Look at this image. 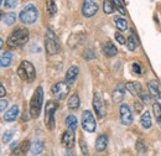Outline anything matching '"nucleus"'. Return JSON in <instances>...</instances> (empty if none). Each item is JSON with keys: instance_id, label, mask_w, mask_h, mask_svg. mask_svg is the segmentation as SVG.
<instances>
[{"instance_id": "2", "label": "nucleus", "mask_w": 161, "mask_h": 156, "mask_svg": "<svg viewBox=\"0 0 161 156\" xmlns=\"http://www.w3.org/2000/svg\"><path fill=\"white\" fill-rule=\"evenodd\" d=\"M42 103H43V88L37 87L31 98V102H30V114H31L32 119H37L40 117Z\"/></svg>"}, {"instance_id": "7", "label": "nucleus", "mask_w": 161, "mask_h": 156, "mask_svg": "<svg viewBox=\"0 0 161 156\" xmlns=\"http://www.w3.org/2000/svg\"><path fill=\"white\" fill-rule=\"evenodd\" d=\"M82 128L84 131L87 133H94L97 129V123H96V118L93 115V113L91 110H84L82 113V120H80Z\"/></svg>"}, {"instance_id": "44", "label": "nucleus", "mask_w": 161, "mask_h": 156, "mask_svg": "<svg viewBox=\"0 0 161 156\" xmlns=\"http://www.w3.org/2000/svg\"><path fill=\"white\" fill-rule=\"evenodd\" d=\"M18 146H19V144H18V141H14V142H13V144L10 145V149H11L13 151H15V149H16Z\"/></svg>"}, {"instance_id": "10", "label": "nucleus", "mask_w": 161, "mask_h": 156, "mask_svg": "<svg viewBox=\"0 0 161 156\" xmlns=\"http://www.w3.org/2000/svg\"><path fill=\"white\" fill-rule=\"evenodd\" d=\"M93 109L98 118H103L105 114V103L99 92H94L93 94Z\"/></svg>"}, {"instance_id": "36", "label": "nucleus", "mask_w": 161, "mask_h": 156, "mask_svg": "<svg viewBox=\"0 0 161 156\" xmlns=\"http://www.w3.org/2000/svg\"><path fill=\"white\" fill-rule=\"evenodd\" d=\"M3 5H4L6 9H15L16 5H18V0H4Z\"/></svg>"}, {"instance_id": "13", "label": "nucleus", "mask_w": 161, "mask_h": 156, "mask_svg": "<svg viewBox=\"0 0 161 156\" xmlns=\"http://www.w3.org/2000/svg\"><path fill=\"white\" fill-rule=\"evenodd\" d=\"M126 84L125 83H118L115 86V88L113 89V93H112V99L114 103H121L123 99L125 97V92H126Z\"/></svg>"}, {"instance_id": "30", "label": "nucleus", "mask_w": 161, "mask_h": 156, "mask_svg": "<svg viewBox=\"0 0 161 156\" xmlns=\"http://www.w3.org/2000/svg\"><path fill=\"white\" fill-rule=\"evenodd\" d=\"M15 21H16V14H14V13H10V14H6L5 16H3V24L8 25V26L14 25Z\"/></svg>"}, {"instance_id": "31", "label": "nucleus", "mask_w": 161, "mask_h": 156, "mask_svg": "<svg viewBox=\"0 0 161 156\" xmlns=\"http://www.w3.org/2000/svg\"><path fill=\"white\" fill-rule=\"evenodd\" d=\"M47 13L51 16H53L57 13V6H56L55 0H47Z\"/></svg>"}, {"instance_id": "22", "label": "nucleus", "mask_w": 161, "mask_h": 156, "mask_svg": "<svg viewBox=\"0 0 161 156\" xmlns=\"http://www.w3.org/2000/svg\"><path fill=\"white\" fill-rule=\"evenodd\" d=\"M140 124L144 129H150L153 126V121H151V115L149 112H142L140 117Z\"/></svg>"}, {"instance_id": "8", "label": "nucleus", "mask_w": 161, "mask_h": 156, "mask_svg": "<svg viewBox=\"0 0 161 156\" xmlns=\"http://www.w3.org/2000/svg\"><path fill=\"white\" fill-rule=\"evenodd\" d=\"M68 93H69V84L66 81L64 82H58V83H56L51 87V96L56 98L57 100L66 99Z\"/></svg>"}, {"instance_id": "38", "label": "nucleus", "mask_w": 161, "mask_h": 156, "mask_svg": "<svg viewBox=\"0 0 161 156\" xmlns=\"http://www.w3.org/2000/svg\"><path fill=\"white\" fill-rule=\"evenodd\" d=\"M80 150H82V154L83 155H89V153H88V148H87V144H86V141L83 140V139H80Z\"/></svg>"}, {"instance_id": "41", "label": "nucleus", "mask_w": 161, "mask_h": 156, "mask_svg": "<svg viewBox=\"0 0 161 156\" xmlns=\"http://www.w3.org/2000/svg\"><path fill=\"white\" fill-rule=\"evenodd\" d=\"M84 58L86 59H93V58H96V55L93 53V51H92V50H87V51L84 52Z\"/></svg>"}, {"instance_id": "40", "label": "nucleus", "mask_w": 161, "mask_h": 156, "mask_svg": "<svg viewBox=\"0 0 161 156\" xmlns=\"http://www.w3.org/2000/svg\"><path fill=\"white\" fill-rule=\"evenodd\" d=\"M142 105H144V103L142 102H135L134 103V109H135V113H142Z\"/></svg>"}, {"instance_id": "46", "label": "nucleus", "mask_w": 161, "mask_h": 156, "mask_svg": "<svg viewBox=\"0 0 161 156\" xmlns=\"http://www.w3.org/2000/svg\"><path fill=\"white\" fill-rule=\"evenodd\" d=\"M160 128H161V125H160Z\"/></svg>"}, {"instance_id": "26", "label": "nucleus", "mask_w": 161, "mask_h": 156, "mask_svg": "<svg viewBox=\"0 0 161 156\" xmlns=\"http://www.w3.org/2000/svg\"><path fill=\"white\" fill-rule=\"evenodd\" d=\"M30 148H31V146H30V141H29V140H24L20 145L16 148V150L14 151V154H16V155H24V154H26V151H27Z\"/></svg>"}, {"instance_id": "16", "label": "nucleus", "mask_w": 161, "mask_h": 156, "mask_svg": "<svg viewBox=\"0 0 161 156\" xmlns=\"http://www.w3.org/2000/svg\"><path fill=\"white\" fill-rule=\"evenodd\" d=\"M18 117H19V107L18 105H13L9 110H6V113H4V120L6 123L16 120Z\"/></svg>"}, {"instance_id": "17", "label": "nucleus", "mask_w": 161, "mask_h": 156, "mask_svg": "<svg viewBox=\"0 0 161 156\" xmlns=\"http://www.w3.org/2000/svg\"><path fill=\"white\" fill-rule=\"evenodd\" d=\"M102 51H103V55H104L105 57H114V56H117V53H118L117 47H115L112 42L104 43L103 47H102Z\"/></svg>"}, {"instance_id": "42", "label": "nucleus", "mask_w": 161, "mask_h": 156, "mask_svg": "<svg viewBox=\"0 0 161 156\" xmlns=\"http://www.w3.org/2000/svg\"><path fill=\"white\" fill-rule=\"evenodd\" d=\"M133 71L136 73V75H141V67L139 63H136V62H134L133 63Z\"/></svg>"}, {"instance_id": "9", "label": "nucleus", "mask_w": 161, "mask_h": 156, "mask_svg": "<svg viewBox=\"0 0 161 156\" xmlns=\"http://www.w3.org/2000/svg\"><path fill=\"white\" fill-rule=\"evenodd\" d=\"M99 10V5L97 0H84L82 5V15L84 18H92L94 16Z\"/></svg>"}, {"instance_id": "4", "label": "nucleus", "mask_w": 161, "mask_h": 156, "mask_svg": "<svg viewBox=\"0 0 161 156\" xmlns=\"http://www.w3.org/2000/svg\"><path fill=\"white\" fill-rule=\"evenodd\" d=\"M45 48H46V52L50 55V56H53V55H57L61 50V43L56 34L48 29L45 34Z\"/></svg>"}, {"instance_id": "25", "label": "nucleus", "mask_w": 161, "mask_h": 156, "mask_svg": "<svg viewBox=\"0 0 161 156\" xmlns=\"http://www.w3.org/2000/svg\"><path fill=\"white\" fill-rule=\"evenodd\" d=\"M66 125H67V129L76 131V130H77V126H78V121H77V118L75 117L73 114L68 115V117L66 118Z\"/></svg>"}, {"instance_id": "43", "label": "nucleus", "mask_w": 161, "mask_h": 156, "mask_svg": "<svg viewBox=\"0 0 161 156\" xmlns=\"http://www.w3.org/2000/svg\"><path fill=\"white\" fill-rule=\"evenodd\" d=\"M5 94H6V91H5L4 86H3V84H0V96H1V98L5 97Z\"/></svg>"}, {"instance_id": "5", "label": "nucleus", "mask_w": 161, "mask_h": 156, "mask_svg": "<svg viewBox=\"0 0 161 156\" xmlns=\"http://www.w3.org/2000/svg\"><path fill=\"white\" fill-rule=\"evenodd\" d=\"M58 109V103L55 100H48L46 103V108H45V125L48 130H53L56 126V119L55 114L56 110Z\"/></svg>"}, {"instance_id": "34", "label": "nucleus", "mask_w": 161, "mask_h": 156, "mask_svg": "<svg viewBox=\"0 0 161 156\" xmlns=\"http://www.w3.org/2000/svg\"><path fill=\"white\" fill-rule=\"evenodd\" d=\"M135 148H136V151L140 154V155H145L146 154V151H147V149H146V146H145V144L139 140L138 142H136V145H135Z\"/></svg>"}, {"instance_id": "21", "label": "nucleus", "mask_w": 161, "mask_h": 156, "mask_svg": "<svg viewBox=\"0 0 161 156\" xmlns=\"http://www.w3.org/2000/svg\"><path fill=\"white\" fill-rule=\"evenodd\" d=\"M125 84L128 92H130L133 96H139V93L141 92V84L139 82H128Z\"/></svg>"}, {"instance_id": "11", "label": "nucleus", "mask_w": 161, "mask_h": 156, "mask_svg": "<svg viewBox=\"0 0 161 156\" xmlns=\"http://www.w3.org/2000/svg\"><path fill=\"white\" fill-rule=\"evenodd\" d=\"M119 113H120V121L123 125L129 126L133 124V113H131V109L128 104H125V103L121 104Z\"/></svg>"}, {"instance_id": "39", "label": "nucleus", "mask_w": 161, "mask_h": 156, "mask_svg": "<svg viewBox=\"0 0 161 156\" xmlns=\"http://www.w3.org/2000/svg\"><path fill=\"white\" fill-rule=\"evenodd\" d=\"M8 105H9V102H8V99H5V98H1V100H0V110H1V113H5V110H6Z\"/></svg>"}, {"instance_id": "14", "label": "nucleus", "mask_w": 161, "mask_h": 156, "mask_svg": "<svg viewBox=\"0 0 161 156\" xmlns=\"http://www.w3.org/2000/svg\"><path fill=\"white\" fill-rule=\"evenodd\" d=\"M78 73H80V68H78V66H71V67L67 70V72H66L64 81H66L69 86H72V84L77 81Z\"/></svg>"}, {"instance_id": "32", "label": "nucleus", "mask_w": 161, "mask_h": 156, "mask_svg": "<svg viewBox=\"0 0 161 156\" xmlns=\"http://www.w3.org/2000/svg\"><path fill=\"white\" fill-rule=\"evenodd\" d=\"M138 97L140 98V100L144 103V105H150L151 104V97H150V94H147V93H144L142 91H141L140 93H139V96Z\"/></svg>"}, {"instance_id": "33", "label": "nucleus", "mask_w": 161, "mask_h": 156, "mask_svg": "<svg viewBox=\"0 0 161 156\" xmlns=\"http://www.w3.org/2000/svg\"><path fill=\"white\" fill-rule=\"evenodd\" d=\"M112 1H113V4H114L115 9L120 13L121 15H125V14H126V11H125V9H124V5H123L121 0H112Z\"/></svg>"}, {"instance_id": "19", "label": "nucleus", "mask_w": 161, "mask_h": 156, "mask_svg": "<svg viewBox=\"0 0 161 156\" xmlns=\"http://www.w3.org/2000/svg\"><path fill=\"white\" fill-rule=\"evenodd\" d=\"M138 46H139L138 37L134 35V31L131 30L130 36H129L128 40H126V47H128V50H129V51H135V50L138 48Z\"/></svg>"}, {"instance_id": "28", "label": "nucleus", "mask_w": 161, "mask_h": 156, "mask_svg": "<svg viewBox=\"0 0 161 156\" xmlns=\"http://www.w3.org/2000/svg\"><path fill=\"white\" fill-rule=\"evenodd\" d=\"M114 9H115V6H114L112 0H104L103 1V11H104V14L110 15V14L114 13Z\"/></svg>"}, {"instance_id": "6", "label": "nucleus", "mask_w": 161, "mask_h": 156, "mask_svg": "<svg viewBox=\"0 0 161 156\" xmlns=\"http://www.w3.org/2000/svg\"><path fill=\"white\" fill-rule=\"evenodd\" d=\"M18 76L27 83H32L36 78V70L34 64L29 61H22L18 68Z\"/></svg>"}, {"instance_id": "45", "label": "nucleus", "mask_w": 161, "mask_h": 156, "mask_svg": "<svg viewBox=\"0 0 161 156\" xmlns=\"http://www.w3.org/2000/svg\"><path fill=\"white\" fill-rule=\"evenodd\" d=\"M3 46H4V40L1 39L0 40V47H3Z\"/></svg>"}, {"instance_id": "15", "label": "nucleus", "mask_w": 161, "mask_h": 156, "mask_svg": "<svg viewBox=\"0 0 161 156\" xmlns=\"http://www.w3.org/2000/svg\"><path fill=\"white\" fill-rule=\"evenodd\" d=\"M147 88H149L150 94L155 99V102H158V103L161 104V91H160V88H159L158 82H156V81H150V82L147 83Z\"/></svg>"}, {"instance_id": "37", "label": "nucleus", "mask_w": 161, "mask_h": 156, "mask_svg": "<svg viewBox=\"0 0 161 156\" xmlns=\"http://www.w3.org/2000/svg\"><path fill=\"white\" fill-rule=\"evenodd\" d=\"M114 37H115V41H117L118 43H120V45H126V40H125V37L123 36V34H120V32H115Z\"/></svg>"}, {"instance_id": "24", "label": "nucleus", "mask_w": 161, "mask_h": 156, "mask_svg": "<svg viewBox=\"0 0 161 156\" xmlns=\"http://www.w3.org/2000/svg\"><path fill=\"white\" fill-rule=\"evenodd\" d=\"M67 105H68V108H69L71 110H77L80 107V97H78V94L71 96V98L68 99Z\"/></svg>"}, {"instance_id": "1", "label": "nucleus", "mask_w": 161, "mask_h": 156, "mask_svg": "<svg viewBox=\"0 0 161 156\" xmlns=\"http://www.w3.org/2000/svg\"><path fill=\"white\" fill-rule=\"evenodd\" d=\"M29 37H30V32H29L27 29H25V27H16L10 34V36L8 37L6 43L10 47H21V46L27 43Z\"/></svg>"}, {"instance_id": "18", "label": "nucleus", "mask_w": 161, "mask_h": 156, "mask_svg": "<svg viewBox=\"0 0 161 156\" xmlns=\"http://www.w3.org/2000/svg\"><path fill=\"white\" fill-rule=\"evenodd\" d=\"M107 146H108V136L102 134L96 140V150L98 153H102V151H104L107 149Z\"/></svg>"}, {"instance_id": "12", "label": "nucleus", "mask_w": 161, "mask_h": 156, "mask_svg": "<svg viewBox=\"0 0 161 156\" xmlns=\"http://www.w3.org/2000/svg\"><path fill=\"white\" fill-rule=\"evenodd\" d=\"M61 142L63 145V148L66 149H72L76 144V136H75V131L73 130H69L67 129L63 134H62V137H61Z\"/></svg>"}, {"instance_id": "35", "label": "nucleus", "mask_w": 161, "mask_h": 156, "mask_svg": "<svg viewBox=\"0 0 161 156\" xmlns=\"http://www.w3.org/2000/svg\"><path fill=\"white\" fill-rule=\"evenodd\" d=\"M13 136H14V131H13V130H8V131H5V133L3 134V142H4V144L10 142L11 139H13Z\"/></svg>"}, {"instance_id": "23", "label": "nucleus", "mask_w": 161, "mask_h": 156, "mask_svg": "<svg viewBox=\"0 0 161 156\" xmlns=\"http://www.w3.org/2000/svg\"><path fill=\"white\" fill-rule=\"evenodd\" d=\"M13 62V53L6 51V52H3L1 53V59H0V63H1V67L3 68H6L11 64Z\"/></svg>"}, {"instance_id": "3", "label": "nucleus", "mask_w": 161, "mask_h": 156, "mask_svg": "<svg viewBox=\"0 0 161 156\" xmlns=\"http://www.w3.org/2000/svg\"><path fill=\"white\" fill-rule=\"evenodd\" d=\"M19 19L25 25H32L39 19V10L34 4H27L22 8L19 14Z\"/></svg>"}, {"instance_id": "20", "label": "nucleus", "mask_w": 161, "mask_h": 156, "mask_svg": "<svg viewBox=\"0 0 161 156\" xmlns=\"http://www.w3.org/2000/svg\"><path fill=\"white\" fill-rule=\"evenodd\" d=\"M43 142H42V140L40 139H37V140H35L34 142H32V145H31V148H30V151H31V154L32 155H41L42 153H43Z\"/></svg>"}, {"instance_id": "29", "label": "nucleus", "mask_w": 161, "mask_h": 156, "mask_svg": "<svg viewBox=\"0 0 161 156\" xmlns=\"http://www.w3.org/2000/svg\"><path fill=\"white\" fill-rule=\"evenodd\" d=\"M114 22H115V26L119 31H126L128 30V21L125 19H121V18H118L115 16L114 18Z\"/></svg>"}, {"instance_id": "27", "label": "nucleus", "mask_w": 161, "mask_h": 156, "mask_svg": "<svg viewBox=\"0 0 161 156\" xmlns=\"http://www.w3.org/2000/svg\"><path fill=\"white\" fill-rule=\"evenodd\" d=\"M153 113H154V117H155L156 123H158L159 125H161V104L160 103L155 102V103L153 104Z\"/></svg>"}]
</instances>
